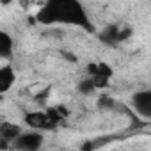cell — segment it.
I'll use <instances>...</instances> for the list:
<instances>
[{"instance_id": "6da1fadb", "label": "cell", "mask_w": 151, "mask_h": 151, "mask_svg": "<svg viewBox=\"0 0 151 151\" xmlns=\"http://www.w3.org/2000/svg\"><path fill=\"white\" fill-rule=\"evenodd\" d=\"M36 22L41 25H73L89 34L96 32V27L80 0H45L43 7L36 13Z\"/></svg>"}, {"instance_id": "7a4b0ae2", "label": "cell", "mask_w": 151, "mask_h": 151, "mask_svg": "<svg viewBox=\"0 0 151 151\" xmlns=\"http://www.w3.org/2000/svg\"><path fill=\"white\" fill-rule=\"evenodd\" d=\"M132 34H133V30L130 27H121L117 23H109L98 32V39H100V43H103L107 46H117L119 43L132 37Z\"/></svg>"}, {"instance_id": "3957f363", "label": "cell", "mask_w": 151, "mask_h": 151, "mask_svg": "<svg viewBox=\"0 0 151 151\" xmlns=\"http://www.w3.org/2000/svg\"><path fill=\"white\" fill-rule=\"evenodd\" d=\"M43 142H45L43 132L29 128L27 132H22L13 140V149H16V151H37V149H41Z\"/></svg>"}, {"instance_id": "277c9868", "label": "cell", "mask_w": 151, "mask_h": 151, "mask_svg": "<svg viewBox=\"0 0 151 151\" xmlns=\"http://www.w3.org/2000/svg\"><path fill=\"white\" fill-rule=\"evenodd\" d=\"M86 73L94 80L98 89H103L110 84V78L114 77V69L107 62H89L86 68Z\"/></svg>"}, {"instance_id": "5b68a950", "label": "cell", "mask_w": 151, "mask_h": 151, "mask_svg": "<svg viewBox=\"0 0 151 151\" xmlns=\"http://www.w3.org/2000/svg\"><path fill=\"white\" fill-rule=\"evenodd\" d=\"M23 123L29 126V128H34V130H41V132H46V130H53L57 126V123L52 119V116L48 114V110H36V112H27L23 116Z\"/></svg>"}, {"instance_id": "8992f818", "label": "cell", "mask_w": 151, "mask_h": 151, "mask_svg": "<svg viewBox=\"0 0 151 151\" xmlns=\"http://www.w3.org/2000/svg\"><path fill=\"white\" fill-rule=\"evenodd\" d=\"M132 107L140 117L151 119V89L137 91L132 96Z\"/></svg>"}, {"instance_id": "52a82bcc", "label": "cell", "mask_w": 151, "mask_h": 151, "mask_svg": "<svg viewBox=\"0 0 151 151\" xmlns=\"http://www.w3.org/2000/svg\"><path fill=\"white\" fill-rule=\"evenodd\" d=\"M14 80H16L14 68L11 64H4L0 68V94H7L14 86Z\"/></svg>"}, {"instance_id": "ba28073f", "label": "cell", "mask_w": 151, "mask_h": 151, "mask_svg": "<svg viewBox=\"0 0 151 151\" xmlns=\"http://www.w3.org/2000/svg\"><path fill=\"white\" fill-rule=\"evenodd\" d=\"M14 52V39L11 37L9 32L0 30V57L2 59H9Z\"/></svg>"}, {"instance_id": "9c48e42d", "label": "cell", "mask_w": 151, "mask_h": 151, "mask_svg": "<svg viewBox=\"0 0 151 151\" xmlns=\"http://www.w3.org/2000/svg\"><path fill=\"white\" fill-rule=\"evenodd\" d=\"M23 130L18 126V124H14V123H2L0 124V139H4V140H7V142H11V147H13V140L22 133Z\"/></svg>"}, {"instance_id": "30bf717a", "label": "cell", "mask_w": 151, "mask_h": 151, "mask_svg": "<svg viewBox=\"0 0 151 151\" xmlns=\"http://www.w3.org/2000/svg\"><path fill=\"white\" fill-rule=\"evenodd\" d=\"M77 91L80 93V94H84V96H89V94H93L94 91H98V87H96V84H94V80L89 77L86 78H82V80H78V84H77Z\"/></svg>"}, {"instance_id": "8fae6325", "label": "cell", "mask_w": 151, "mask_h": 151, "mask_svg": "<svg viewBox=\"0 0 151 151\" xmlns=\"http://www.w3.org/2000/svg\"><path fill=\"white\" fill-rule=\"evenodd\" d=\"M114 105H116V101L112 98H109V96H101L100 101H98V107L100 109H114Z\"/></svg>"}, {"instance_id": "7c38bea8", "label": "cell", "mask_w": 151, "mask_h": 151, "mask_svg": "<svg viewBox=\"0 0 151 151\" xmlns=\"http://www.w3.org/2000/svg\"><path fill=\"white\" fill-rule=\"evenodd\" d=\"M60 55H62V57H64V59H66V60H71V62H77V57H75V55H73V53H71V55H69V53H68V52H66V50H62V52H60Z\"/></svg>"}, {"instance_id": "4fadbf2b", "label": "cell", "mask_w": 151, "mask_h": 151, "mask_svg": "<svg viewBox=\"0 0 151 151\" xmlns=\"http://www.w3.org/2000/svg\"><path fill=\"white\" fill-rule=\"evenodd\" d=\"M11 2H13V0H0V4H2L4 7H6V6H9Z\"/></svg>"}, {"instance_id": "5bb4252c", "label": "cell", "mask_w": 151, "mask_h": 151, "mask_svg": "<svg viewBox=\"0 0 151 151\" xmlns=\"http://www.w3.org/2000/svg\"><path fill=\"white\" fill-rule=\"evenodd\" d=\"M149 2H151V0H149Z\"/></svg>"}]
</instances>
